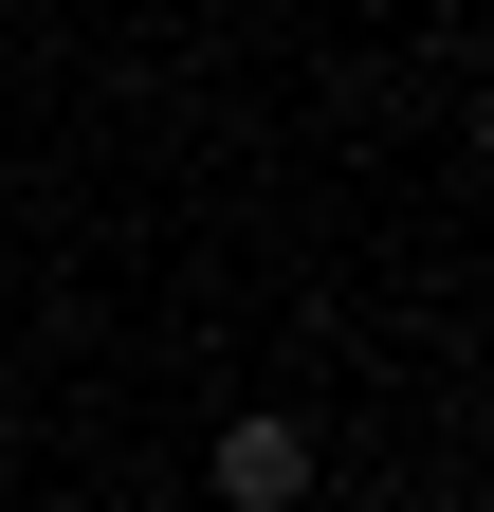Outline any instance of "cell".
<instances>
[{
  "label": "cell",
  "instance_id": "1",
  "mask_svg": "<svg viewBox=\"0 0 494 512\" xmlns=\"http://www.w3.org/2000/svg\"><path fill=\"white\" fill-rule=\"evenodd\" d=\"M202 476H220V512H293V494H312V421H275V403H238V421L202 439Z\"/></svg>",
  "mask_w": 494,
  "mask_h": 512
}]
</instances>
